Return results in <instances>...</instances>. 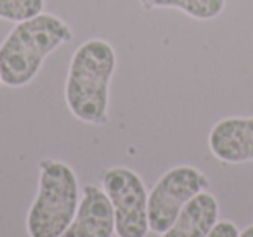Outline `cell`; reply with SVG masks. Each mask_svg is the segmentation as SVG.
<instances>
[{"mask_svg": "<svg viewBox=\"0 0 253 237\" xmlns=\"http://www.w3.org/2000/svg\"><path fill=\"white\" fill-rule=\"evenodd\" d=\"M116 54L109 42L90 39L75 49L68 68L64 101L78 121L104 125L108 121L109 83Z\"/></svg>", "mask_w": 253, "mask_h": 237, "instance_id": "1", "label": "cell"}, {"mask_svg": "<svg viewBox=\"0 0 253 237\" xmlns=\"http://www.w3.org/2000/svg\"><path fill=\"white\" fill-rule=\"evenodd\" d=\"M73 39L70 26L49 12L16 23L0 45V83L21 88L35 80L43 61Z\"/></svg>", "mask_w": 253, "mask_h": 237, "instance_id": "2", "label": "cell"}, {"mask_svg": "<svg viewBox=\"0 0 253 237\" xmlns=\"http://www.w3.org/2000/svg\"><path fill=\"white\" fill-rule=\"evenodd\" d=\"M39 191L26 216L30 237H61L80 206L77 173L57 159L39 163Z\"/></svg>", "mask_w": 253, "mask_h": 237, "instance_id": "3", "label": "cell"}, {"mask_svg": "<svg viewBox=\"0 0 253 237\" xmlns=\"http://www.w3.org/2000/svg\"><path fill=\"white\" fill-rule=\"evenodd\" d=\"M210 180L198 168L191 164H179L158 178L148 196L149 229L162 236L173 225L184 206L207 191Z\"/></svg>", "mask_w": 253, "mask_h": 237, "instance_id": "4", "label": "cell"}, {"mask_svg": "<svg viewBox=\"0 0 253 237\" xmlns=\"http://www.w3.org/2000/svg\"><path fill=\"white\" fill-rule=\"evenodd\" d=\"M101 182L102 191L111 201L118 237H146L149 230V194L142 178L130 168L115 166L102 173Z\"/></svg>", "mask_w": 253, "mask_h": 237, "instance_id": "5", "label": "cell"}, {"mask_svg": "<svg viewBox=\"0 0 253 237\" xmlns=\"http://www.w3.org/2000/svg\"><path fill=\"white\" fill-rule=\"evenodd\" d=\"M208 147L222 163L253 161V116H231L217 121L208 135Z\"/></svg>", "mask_w": 253, "mask_h": 237, "instance_id": "6", "label": "cell"}, {"mask_svg": "<svg viewBox=\"0 0 253 237\" xmlns=\"http://www.w3.org/2000/svg\"><path fill=\"white\" fill-rule=\"evenodd\" d=\"M115 234V213L106 192L97 185L84 187L80 206L61 237H111Z\"/></svg>", "mask_w": 253, "mask_h": 237, "instance_id": "7", "label": "cell"}, {"mask_svg": "<svg viewBox=\"0 0 253 237\" xmlns=\"http://www.w3.org/2000/svg\"><path fill=\"white\" fill-rule=\"evenodd\" d=\"M218 222V201L203 191L193 198L162 237H207Z\"/></svg>", "mask_w": 253, "mask_h": 237, "instance_id": "8", "label": "cell"}, {"mask_svg": "<svg viewBox=\"0 0 253 237\" xmlns=\"http://www.w3.org/2000/svg\"><path fill=\"white\" fill-rule=\"evenodd\" d=\"M146 11L153 9H177L198 21H210L222 14L225 0H141Z\"/></svg>", "mask_w": 253, "mask_h": 237, "instance_id": "9", "label": "cell"}, {"mask_svg": "<svg viewBox=\"0 0 253 237\" xmlns=\"http://www.w3.org/2000/svg\"><path fill=\"white\" fill-rule=\"evenodd\" d=\"M45 0H0V19L21 23L42 14Z\"/></svg>", "mask_w": 253, "mask_h": 237, "instance_id": "10", "label": "cell"}, {"mask_svg": "<svg viewBox=\"0 0 253 237\" xmlns=\"http://www.w3.org/2000/svg\"><path fill=\"white\" fill-rule=\"evenodd\" d=\"M207 237H239V229L229 220L217 222Z\"/></svg>", "mask_w": 253, "mask_h": 237, "instance_id": "11", "label": "cell"}, {"mask_svg": "<svg viewBox=\"0 0 253 237\" xmlns=\"http://www.w3.org/2000/svg\"><path fill=\"white\" fill-rule=\"evenodd\" d=\"M239 237H253V223L246 227L243 232H239Z\"/></svg>", "mask_w": 253, "mask_h": 237, "instance_id": "12", "label": "cell"}]
</instances>
